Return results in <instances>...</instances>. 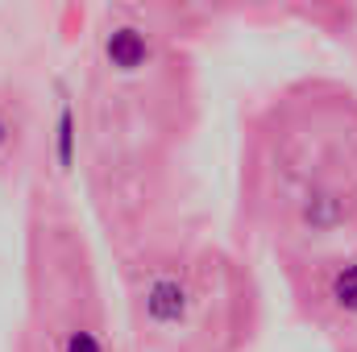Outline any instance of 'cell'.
Returning a JSON list of instances; mask_svg holds the SVG:
<instances>
[{"label":"cell","instance_id":"obj_5","mask_svg":"<svg viewBox=\"0 0 357 352\" xmlns=\"http://www.w3.org/2000/svg\"><path fill=\"white\" fill-rule=\"evenodd\" d=\"M333 303H337L341 311H357V262L341 265V269L333 273Z\"/></svg>","mask_w":357,"mask_h":352},{"label":"cell","instance_id":"obj_2","mask_svg":"<svg viewBox=\"0 0 357 352\" xmlns=\"http://www.w3.org/2000/svg\"><path fill=\"white\" fill-rule=\"evenodd\" d=\"M104 54H108V63L116 67V71H142L146 67V58H150V42H146V33L142 29H133V25H121V29H112L108 38H104Z\"/></svg>","mask_w":357,"mask_h":352},{"label":"cell","instance_id":"obj_1","mask_svg":"<svg viewBox=\"0 0 357 352\" xmlns=\"http://www.w3.org/2000/svg\"><path fill=\"white\" fill-rule=\"evenodd\" d=\"M187 311H191V290L178 282V278H158V282H150V290H146V315L154 319V323H183L187 319Z\"/></svg>","mask_w":357,"mask_h":352},{"label":"cell","instance_id":"obj_4","mask_svg":"<svg viewBox=\"0 0 357 352\" xmlns=\"http://www.w3.org/2000/svg\"><path fill=\"white\" fill-rule=\"evenodd\" d=\"M59 137H54V154H59V166L63 170H71L75 166V108L71 104H63L59 108V129H54Z\"/></svg>","mask_w":357,"mask_h":352},{"label":"cell","instance_id":"obj_3","mask_svg":"<svg viewBox=\"0 0 357 352\" xmlns=\"http://www.w3.org/2000/svg\"><path fill=\"white\" fill-rule=\"evenodd\" d=\"M341 220H345V199H341V195H333V191H316V195L303 199V224L328 232V228H337Z\"/></svg>","mask_w":357,"mask_h":352},{"label":"cell","instance_id":"obj_7","mask_svg":"<svg viewBox=\"0 0 357 352\" xmlns=\"http://www.w3.org/2000/svg\"><path fill=\"white\" fill-rule=\"evenodd\" d=\"M8 141V125H4V116H0V145Z\"/></svg>","mask_w":357,"mask_h":352},{"label":"cell","instance_id":"obj_6","mask_svg":"<svg viewBox=\"0 0 357 352\" xmlns=\"http://www.w3.org/2000/svg\"><path fill=\"white\" fill-rule=\"evenodd\" d=\"M67 352H104V349H100L96 332H84V328H79V332L67 336Z\"/></svg>","mask_w":357,"mask_h":352}]
</instances>
